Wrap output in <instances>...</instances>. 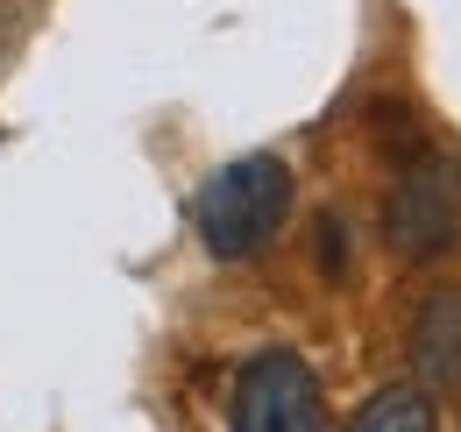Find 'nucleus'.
Instances as JSON below:
<instances>
[{"label": "nucleus", "instance_id": "f257e3e1", "mask_svg": "<svg viewBox=\"0 0 461 432\" xmlns=\"http://www.w3.org/2000/svg\"><path fill=\"white\" fill-rule=\"evenodd\" d=\"M291 199H298L291 163L270 157V149H256V157L221 163V170L199 184L192 227H199V241H206L213 263H249V256H263V248L285 234Z\"/></svg>", "mask_w": 461, "mask_h": 432}, {"label": "nucleus", "instance_id": "f03ea898", "mask_svg": "<svg viewBox=\"0 0 461 432\" xmlns=\"http://www.w3.org/2000/svg\"><path fill=\"white\" fill-rule=\"evenodd\" d=\"M384 241L404 263H440L461 241V157L447 149H411L384 199Z\"/></svg>", "mask_w": 461, "mask_h": 432}, {"label": "nucleus", "instance_id": "7ed1b4c3", "mask_svg": "<svg viewBox=\"0 0 461 432\" xmlns=\"http://www.w3.org/2000/svg\"><path fill=\"white\" fill-rule=\"evenodd\" d=\"M228 432H327V390L298 347H263L241 362Z\"/></svg>", "mask_w": 461, "mask_h": 432}, {"label": "nucleus", "instance_id": "20e7f679", "mask_svg": "<svg viewBox=\"0 0 461 432\" xmlns=\"http://www.w3.org/2000/svg\"><path fill=\"white\" fill-rule=\"evenodd\" d=\"M411 376L419 390H461V291H433L411 312Z\"/></svg>", "mask_w": 461, "mask_h": 432}, {"label": "nucleus", "instance_id": "39448f33", "mask_svg": "<svg viewBox=\"0 0 461 432\" xmlns=\"http://www.w3.org/2000/svg\"><path fill=\"white\" fill-rule=\"evenodd\" d=\"M348 432H440V411H433V390H419V382H391V390H376Z\"/></svg>", "mask_w": 461, "mask_h": 432}, {"label": "nucleus", "instance_id": "423d86ee", "mask_svg": "<svg viewBox=\"0 0 461 432\" xmlns=\"http://www.w3.org/2000/svg\"><path fill=\"white\" fill-rule=\"evenodd\" d=\"M312 256H320V276H327V284L348 276V213L327 206V213L312 220Z\"/></svg>", "mask_w": 461, "mask_h": 432}]
</instances>
